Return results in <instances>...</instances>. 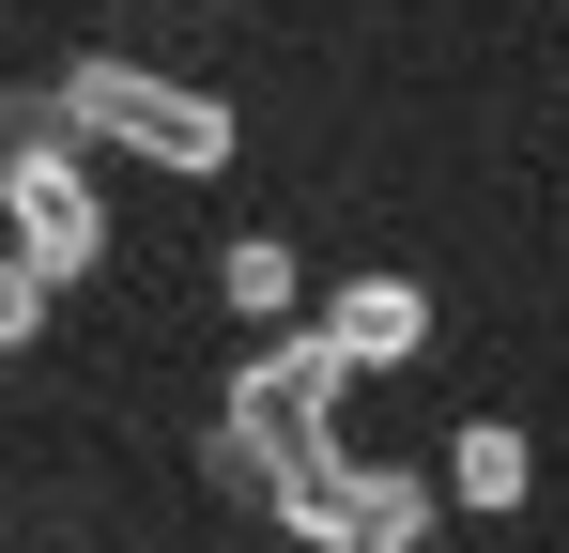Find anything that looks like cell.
Wrapping results in <instances>:
<instances>
[{
  "instance_id": "cell-3",
  "label": "cell",
  "mask_w": 569,
  "mask_h": 553,
  "mask_svg": "<svg viewBox=\"0 0 569 553\" xmlns=\"http://www.w3.org/2000/svg\"><path fill=\"white\" fill-rule=\"evenodd\" d=\"M0 247L47 276V292L108 262V200H93V170H78V139H62V123H31V108L0 123Z\"/></svg>"
},
{
  "instance_id": "cell-2",
  "label": "cell",
  "mask_w": 569,
  "mask_h": 553,
  "mask_svg": "<svg viewBox=\"0 0 569 553\" xmlns=\"http://www.w3.org/2000/svg\"><path fill=\"white\" fill-rule=\"evenodd\" d=\"M47 108H62L78 139H108V154H139V170H170V184L231 170V108H216V92H186V78H154V62H123V47H78Z\"/></svg>"
},
{
  "instance_id": "cell-1",
  "label": "cell",
  "mask_w": 569,
  "mask_h": 553,
  "mask_svg": "<svg viewBox=\"0 0 569 553\" xmlns=\"http://www.w3.org/2000/svg\"><path fill=\"white\" fill-rule=\"evenodd\" d=\"M339 384H355V369L323 354V323H308V339H262V354L216 384V461H231L262 507L308 492V476H339V461H355L339 446Z\"/></svg>"
},
{
  "instance_id": "cell-4",
  "label": "cell",
  "mask_w": 569,
  "mask_h": 553,
  "mask_svg": "<svg viewBox=\"0 0 569 553\" xmlns=\"http://www.w3.org/2000/svg\"><path fill=\"white\" fill-rule=\"evenodd\" d=\"M323 354H339V369L431 354V292H416V276H339V292H323Z\"/></svg>"
},
{
  "instance_id": "cell-8",
  "label": "cell",
  "mask_w": 569,
  "mask_h": 553,
  "mask_svg": "<svg viewBox=\"0 0 569 553\" xmlns=\"http://www.w3.org/2000/svg\"><path fill=\"white\" fill-rule=\"evenodd\" d=\"M31 323H47V276L0 247V354H31Z\"/></svg>"
},
{
  "instance_id": "cell-5",
  "label": "cell",
  "mask_w": 569,
  "mask_h": 553,
  "mask_svg": "<svg viewBox=\"0 0 569 553\" xmlns=\"http://www.w3.org/2000/svg\"><path fill=\"white\" fill-rule=\"evenodd\" d=\"M431 492H447V476H385V461H355L339 553H416V539H431Z\"/></svg>"
},
{
  "instance_id": "cell-6",
  "label": "cell",
  "mask_w": 569,
  "mask_h": 553,
  "mask_svg": "<svg viewBox=\"0 0 569 553\" xmlns=\"http://www.w3.org/2000/svg\"><path fill=\"white\" fill-rule=\"evenodd\" d=\"M447 492H462L477 523H508V507L539 492V461H523V431H508V415H477L462 446H447Z\"/></svg>"
},
{
  "instance_id": "cell-7",
  "label": "cell",
  "mask_w": 569,
  "mask_h": 553,
  "mask_svg": "<svg viewBox=\"0 0 569 553\" xmlns=\"http://www.w3.org/2000/svg\"><path fill=\"white\" fill-rule=\"evenodd\" d=\"M216 292H231L247 323H292V247H278V231H247V247L216 262Z\"/></svg>"
}]
</instances>
